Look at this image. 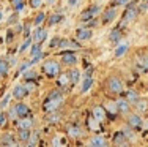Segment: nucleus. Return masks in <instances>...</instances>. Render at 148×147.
<instances>
[{
  "label": "nucleus",
  "instance_id": "1",
  "mask_svg": "<svg viewBox=\"0 0 148 147\" xmlns=\"http://www.w3.org/2000/svg\"><path fill=\"white\" fill-rule=\"evenodd\" d=\"M104 89H106V93H107L109 97H115V95L123 93L125 84H123L121 78H118L117 75H110V76H107V79L104 81Z\"/></svg>",
  "mask_w": 148,
  "mask_h": 147
},
{
  "label": "nucleus",
  "instance_id": "2",
  "mask_svg": "<svg viewBox=\"0 0 148 147\" xmlns=\"http://www.w3.org/2000/svg\"><path fill=\"white\" fill-rule=\"evenodd\" d=\"M139 6H137V2L136 0H129L128 3L125 5V13H123V17H121V24H120V27H126L129 26L131 22H134V21L137 19V16H139Z\"/></svg>",
  "mask_w": 148,
  "mask_h": 147
},
{
  "label": "nucleus",
  "instance_id": "3",
  "mask_svg": "<svg viewBox=\"0 0 148 147\" xmlns=\"http://www.w3.org/2000/svg\"><path fill=\"white\" fill-rule=\"evenodd\" d=\"M43 73L46 78L49 79H55L57 76L62 73V66H60V62L54 60V59H49V60H46L43 63Z\"/></svg>",
  "mask_w": 148,
  "mask_h": 147
},
{
  "label": "nucleus",
  "instance_id": "4",
  "mask_svg": "<svg viewBox=\"0 0 148 147\" xmlns=\"http://www.w3.org/2000/svg\"><path fill=\"white\" fill-rule=\"evenodd\" d=\"M126 125H129L134 130H140L143 125V119L139 112H129L126 114Z\"/></svg>",
  "mask_w": 148,
  "mask_h": 147
},
{
  "label": "nucleus",
  "instance_id": "5",
  "mask_svg": "<svg viewBox=\"0 0 148 147\" xmlns=\"http://www.w3.org/2000/svg\"><path fill=\"white\" fill-rule=\"evenodd\" d=\"M47 35H49V29L47 27H38L32 32V40H33V43H40L43 44L46 40H47Z\"/></svg>",
  "mask_w": 148,
  "mask_h": 147
},
{
  "label": "nucleus",
  "instance_id": "6",
  "mask_svg": "<svg viewBox=\"0 0 148 147\" xmlns=\"http://www.w3.org/2000/svg\"><path fill=\"white\" fill-rule=\"evenodd\" d=\"M134 66L139 73H147L148 71V54H139L134 59Z\"/></svg>",
  "mask_w": 148,
  "mask_h": 147
},
{
  "label": "nucleus",
  "instance_id": "7",
  "mask_svg": "<svg viewBox=\"0 0 148 147\" xmlns=\"http://www.w3.org/2000/svg\"><path fill=\"white\" fill-rule=\"evenodd\" d=\"M118 11L115 6H109L107 10H104V11H101V24L103 26H107V24H110L112 21L117 17Z\"/></svg>",
  "mask_w": 148,
  "mask_h": 147
},
{
  "label": "nucleus",
  "instance_id": "8",
  "mask_svg": "<svg viewBox=\"0 0 148 147\" xmlns=\"http://www.w3.org/2000/svg\"><path fill=\"white\" fill-rule=\"evenodd\" d=\"M91 37H93V30L87 26L76 29V33H74V38L77 41H88V40H91Z\"/></svg>",
  "mask_w": 148,
  "mask_h": 147
},
{
  "label": "nucleus",
  "instance_id": "9",
  "mask_svg": "<svg viewBox=\"0 0 148 147\" xmlns=\"http://www.w3.org/2000/svg\"><path fill=\"white\" fill-rule=\"evenodd\" d=\"M62 65H65V66H76L77 65V62H79V57H77L74 52H62Z\"/></svg>",
  "mask_w": 148,
  "mask_h": 147
},
{
  "label": "nucleus",
  "instance_id": "10",
  "mask_svg": "<svg viewBox=\"0 0 148 147\" xmlns=\"http://www.w3.org/2000/svg\"><path fill=\"white\" fill-rule=\"evenodd\" d=\"M29 93H30L29 87L24 86V84H17V86L13 87L11 95H13V98H16V100H24V98L29 95Z\"/></svg>",
  "mask_w": 148,
  "mask_h": 147
},
{
  "label": "nucleus",
  "instance_id": "11",
  "mask_svg": "<svg viewBox=\"0 0 148 147\" xmlns=\"http://www.w3.org/2000/svg\"><path fill=\"white\" fill-rule=\"evenodd\" d=\"M0 144H2V146H8V147L21 146L19 141H17V138H16V135H13L11 131H6V133H3V135L0 136Z\"/></svg>",
  "mask_w": 148,
  "mask_h": 147
},
{
  "label": "nucleus",
  "instance_id": "12",
  "mask_svg": "<svg viewBox=\"0 0 148 147\" xmlns=\"http://www.w3.org/2000/svg\"><path fill=\"white\" fill-rule=\"evenodd\" d=\"M82 46L79 44L77 40H69V38H60V44L58 49H73V51H77Z\"/></svg>",
  "mask_w": 148,
  "mask_h": 147
},
{
  "label": "nucleus",
  "instance_id": "13",
  "mask_svg": "<svg viewBox=\"0 0 148 147\" xmlns=\"http://www.w3.org/2000/svg\"><path fill=\"white\" fill-rule=\"evenodd\" d=\"M112 144L114 146H128L129 139L126 138V135L123 133V130H120V131L114 133V136H112Z\"/></svg>",
  "mask_w": 148,
  "mask_h": 147
},
{
  "label": "nucleus",
  "instance_id": "14",
  "mask_svg": "<svg viewBox=\"0 0 148 147\" xmlns=\"http://www.w3.org/2000/svg\"><path fill=\"white\" fill-rule=\"evenodd\" d=\"M14 109H16L17 119H19V117H27V115L30 114V108H29V104H25L22 100H17V103L14 104Z\"/></svg>",
  "mask_w": 148,
  "mask_h": 147
},
{
  "label": "nucleus",
  "instance_id": "15",
  "mask_svg": "<svg viewBox=\"0 0 148 147\" xmlns=\"http://www.w3.org/2000/svg\"><path fill=\"white\" fill-rule=\"evenodd\" d=\"M131 106H132V104L129 103V101L126 100L125 97H123V98H118V100H117V108H118V114H123V115L129 114V112H131Z\"/></svg>",
  "mask_w": 148,
  "mask_h": 147
},
{
  "label": "nucleus",
  "instance_id": "16",
  "mask_svg": "<svg viewBox=\"0 0 148 147\" xmlns=\"http://www.w3.org/2000/svg\"><path fill=\"white\" fill-rule=\"evenodd\" d=\"M82 135H84V131L79 128L77 124H69L66 127V136H69V138H80Z\"/></svg>",
  "mask_w": 148,
  "mask_h": 147
},
{
  "label": "nucleus",
  "instance_id": "17",
  "mask_svg": "<svg viewBox=\"0 0 148 147\" xmlns=\"http://www.w3.org/2000/svg\"><path fill=\"white\" fill-rule=\"evenodd\" d=\"M16 138L19 141V144H25L30 138V128H17Z\"/></svg>",
  "mask_w": 148,
  "mask_h": 147
},
{
  "label": "nucleus",
  "instance_id": "18",
  "mask_svg": "<svg viewBox=\"0 0 148 147\" xmlns=\"http://www.w3.org/2000/svg\"><path fill=\"white\" fill-rule=\"evenodd\" d=\"M62 21H63L62 13H52V14L46 16V24H47V27H52V26H55V24L62 22Z\"/></svg>",
  "mask_w": 148,
  "mask_h": 147
},
{
  "label": "nucleus",
  "instance_id": "19",
  "mask_svg": "<svg viewBox=\"0 0 148 147\" xmlns=\"http://www.w3.org/2000/svg\"><path fill=\"white\" fill-rule=\"evenodd\" d=\"M121 38H123V29H121L120 26L115 27V29L112 30L110 33H109V40H110L114 44H117L118 41H121Z\"/></svg>",
  "mask_w": 148,
  "mask_h": 147
},
{
  "label": "nucleus",
  "instance_id": "20",
  "mask_svg": "<svg viewBox=\"0 0 148 147\" xmlns=\"http://www.w3.org/2000/svg\"><path fill=\"white\" fill-rule=\"evenodd\" d=\"M134 109H136V112H139V114H145L148 111V100H145V98H139L137 103L134 104Z\"/></svg>",
  "mask_w": 148,
  "mask_h": 147
},
{
  "label": "nucleus",
  "instance_id": "21",
  "mask_svg": "<svg viewBox=\"0 0 148 147\" xmlns=\"http://www.w3.org/2000/svg\"><path fill=\"white\" fill-rule=\"evenodd\" d=\"M63 92L60 89H52L47 92V95H46V100H54V101H63Z\"/></svg>",
  "mask_w": 148,
  "mask_h": 147
},
{
  "label": "nucleus",
  "instance_id": "22",
  "mask_svg": "<svg viewBox=\"0 0 148 147\" xmlns=\"http://www.w3.org/2000/svg\"><path fill=\"white\" fill-rule=\"evenodd\" d=\"M91 114H93V117L96 119V120L103 122L104 119H106V114H107V112H106V108H104V106H101V104H99V106H95V108H93V111H91Z\"/></svg>",
  "mask_w": 148,
  "mask_h": 147
},
{
  "label": "nucleus",
  "instance_id": "23",
  "mask_svg": "<svg viewBox=\"0 0 148 147\" xmlns=\"http://www.w3.org/2000/svg\"><path fill=\"white\" fill-rule=\"evenodd\" d=\"M80 75H82V73H80L79 70L74 68V66H71V70L68 71V76H69V82H71V86H77V82H79V79H80Z\"/></svg>",
  "mask_w": 148,
  "mask_h": 147
},
{
  "label": "nucleus",
  "instance_id": "24",
  "mask_svg": "<svg viewBox=\"0 0 148 147\" xmlns=\"http://www.w3.org/2000/svg\"><path fill=\"white\" fill-rule=\"evenodd\" d=\"M88 144H90V146H93V147H99V146H106L107 142H106L104 136H101V135H95V136H90Z\"/></svg>",
  "mask_w": 148,
  "mask_h": 147
},
{
  "label": "nucleus",
  "instance_id": "25",
  "mask_svg": "<svg viewBox=\"0 0 148 147\" xmlns=\"http://www.w3.org/2000/svg\"><path fill=\"white\" fill-rule=\"evenodd\" d=\"M62 120V114H60V111H54V112H49L47 117H46V122L51 125L54 124H58V122Z\"/></svg>",
  "mask_w": 148,
  "mask_h": 147
},
{
  "label": "nucleus",
  "instance_id": "26",
  "mask_svg": "<svg viewBox=\"0 0 148 147\" xmlns=\"http://www.w3.org/2000/svg\"><path fill=\"white\" fill-rule=\"evenodd\" d=\"M123 97H125L126 100H128L129 103L132 104V106H134V104L137 103V100H139V98H140V97H139V93H137L136 90H126V92L123 93Z\"/></svg>",
  "mask_w": 148,
  "mask_h": 147
},
{
  "label": "nucleus",
  "instance_id": "27",
  "mask_svg": "<svg viewBox=\"0 0 148 147\" xmlns=\"http://www.w3.org/2000/svg\"><path fill=\"white\" fill-rule=\"evenodd\" d=\"M16 125H17V128H32L33 127V120L29 117H19Z\"/></svg>",
  "mask_w": 148,
  "mask_h": 147
},
{
  "label": "nucleus",
  "instance_id": "28",
  "mask_svg": "<svg viewBox=\"0 0 148 147\" xmlns=\"http://www.w3.org/2000/svg\"><path fill=\"white\" fill-rule=\"evenodd\" d=\"M10 73V63L6 59H0V79L2 78H6Z\"/></svg>",
  "mask_w": 148,
  "mask_h": 147
},
{
  "label": "nucleus",
  "instance_id": "29",
  "mask_svg": "<svg viewBox=\"0 0 148 147\" xmlns=\"http://www.w3.org/2000/svg\"><path fill=\"white\" fill-rule=\"evenodd\" d=\"M104 108H106V112H109V114H112V115L118 114L117 100H110V101H107V103L104 104Z\"/></svg>",
  "mask_w": 148,
  "mask_h": 147
},
{
  "label": "nucleus",
  "instance_id": "30",
  "mask_svg": "<svg viewBox=\"0 0 148 147\" xmlns=\"http://www.w3.org/2000/svg\"><path fill=\"white\" fill-rule=\"evenodd\" d=\"M91 86H93V78H91V76H84L82 86H80V92L82 93L88 92V90L91 89Z\"/></svg>",
  "mask_w": 148,
  "mask_h": 147
},
{
  "label": "nucleus",
  "instance_id": "31",
  "mask_svg": "<svg viewBox=\"0 0 148 147\" xmlns=\"http://www.w3.org/2000/svg\"><path fill=\"white\" fill-rule=\"evenodd\" d=\"M55 79H57V86H60V87L71 86V82H69V76H68V73H60V75H58Z\"/></svg>",
  "mask_w": 148,
  "mask_h": 147
},
{
  "label": "nucleus",
  "instance_id": "32",
  "mask_svg": "<svg viewBox=\"0 0 148 147\" xmlns=\"http://www.w3.org/2000/svg\"><path fill=\"white\" fill-rule=\"evenodd\" d=\"M10 3H11L13 10L16 13H21L24 10V6H25V0H10Z\"/></svg>",
  "mask_w": 148,
  "mask_h": 147
},
{
  "label": "nucleus",
  "instance_id": "33",
  "mask_svg": "<svg viewBox=\"0 0 148 147\" xmlns=\"http://www.w3.org/2000/svg\"><path fill=\"white\" fill-rule=\"evenodd\" d=\"M126 51H128V43H120V44H117L114 54H115V57H121Z\"/></svg>",
  "mask_w": 148,
  "mask_h": 147
},
{
  "label": "nucleus",
  "instance_id": "34",
  "mask_svg": "<svg viewBox=\"0 0 148 147\" xmlns=\"http://www.w3.org/2000/svg\"><path fill=\"white\" fill-rule=\"evenodd\" d=\"M36 78H38V73L36 71H33V70H29V71H24V79H25L27 82H32V81H36Z\"/></svg>",
  "mask_w": 148,
  "mask_h": 147
},
{
  "label": "nucleus",
  "instance_id": "35",
  "mask_svg": "<svg viewBox=\"0 0 148 147\" xmlns=\"http://www.w3.org/2000/svg\"><path fill=\"white\" fill-rule=\"evenodd\" d=\"M93 17H95V14H93V13L90 11L88 8H87V10H84V11L80 13L79 19L82 21V22H88V21H90V19H93Z\"/></svg>",
  "mask_w": 148,
  "mask_h": 147
},
{
  "label": "nucleus",
  "instance_id": "36",
  "mask_svg": "<svg viewBox=\"0 0 148 147\" xmlns=\"http://www.w3.org/2000/svg\"><path fill=\"white\" fill-rule=\"evenodd\" d=\"M134 131H136V130H134V128H131L129 125H126V127L123 128V133H125L126 138L129 139V142H132L134 139H136V133H134Z\"/></svg>",
  "mask_w": 148,
  "mask_h": 147
},
{
  "label": "nucleus",
  "instance_id": "37",
  "mask_svg": "<svg viewBox=\"0 0 148 147\" xmlns=\"http://www.w3.org/2000/svg\"><path fill=\"white\" fill-rule=\"evenodd\" d=\"M41 44L40 43H32L30 44V49H29V52H30V57H33V55H36V54H40V52H43L41 51Z\"/></svg>",
  "mask_w": 148,
  "mask_h": 147
},
{
  "label": "nucleus",
  "instance_id": "38",
  "mask_svg": "<svg viewBox=\"0 0 148 147\" xmlns=\"http://www.w3.org/2000/svg\"><path fill=\"white\" fill-rule=\"evenodd\" d=\"M101 122L99 120H96L95 117H90L88 119V128L90 130H95V131H99V128H101Z\"/></svg>",
  "mask_w": 148,
  "mask_h": 147
},
{
  "label": "nucleus",
  "instance_id": "39",
  "mask_svg": "<svg viewBox=\"0 0 148 147\" xmlns=\"http://www.w3.org/2000/svg\"><path fill=\"white\" fill-rule=\"evenodd\" d=\"M38 138H40V133L38 131L30 133V138H29V141L25 142V146H36L38 144Z\"/></svg>",
  "mask_w": 148,
  "mask_h": 147
},
{
  "label": "nucleus",
  "instance_id": "40",
  "mask_svg": "<svg viewBox=\"0 0 148 147\" xmlns=\"http://www.w3.org/2000/svg\"><path fill=\"white\" fill-rule=\"evenodd\" d=\"M44 21H46V13H43V11H38L36 16L33 17V24H35V26H40V24H43Z\"/></svg>",
  "mask_w": 148,
  "mask_h": 147
},
{
  "label": "nucleus",
  "instance_id": "41",
  "mask_svg": "<svg viewBox=\"0 0 148 147\" xmlns=\"http://www.w3.org/2000/svg\"><path fill=\"white\" fill-rule=\"evenodd\" d=\"M33 43V40H32V37H27L25 40H24V43L21 44V48H19V52H25L27 49L30 48V44Z\"/></svg>",
  "mask_w": 148,
  "mask_h": 147
},
{
  "label": "nucleus",
  "instance_id": "42",
  "mask_svg": "<svg viewBox=\"0 0 148 147\" xmlns=\"http://www.w3.org/2000/svg\"><path fill=\"white\" fill-rule=\"evenodd\" d=\"M8 114H6V112H2V111H0V128H2V127H5V125L6 124H8Z\"/></svg>",
  "mask_w": 148,
  "mask_h": 147
},
{
  "label": "nucleus",
  "instance_id": "43",
  "mask_svg": "<svg viewBox=\"0 0 148 147\" xmlns=\"http://www.w3.org/2000/svg\"><path fill=\"white\" fill-rule=\"evenodd\" d=\"M44 0H29V5H30V8L32 10H36V8H40L41 6V3H43Z\"/></svg>",
  "mask_w": 148,
  "mask_h": 147
},
{
  "label": "nucleus",
  "instance_id": "44",
  "mask_svg": "<svg viewBox=\"0 0 148 147\" xmlns=\"http://www.w3.org/2000/svg\"><path fill=\"white\" fill-rule=\"evenodd\" d=\"M88 10H90L91 13H93L95 16H96V14H99V11H101V5H98V3H93V5L88 6Z\"/></svg>",
  "mask_w": 148,
  "mask_h": 147
},
{
  "label": "nucleus",
  "instance_id": "45",
  "mask_svg": "<svg viewBox=\"0 0 148 147\" xmlns=\"http://www.w3.org/2000/svg\"><path fill=\"white\" fill-rule=\"evenodd\" d=\"M128 2L129 0H114V2H110V6H125Z\"/></svg>",
  "mask_w": 148,
  "mask_h": 147
},
{
  "label": "nucleus",
  "instance_id": "46",
  "mask_svg": "<svg viewBox=\"0 0 148 147\" xmlns=\"http://www.w3.org/2000/svg\"><path fill=\"white\" fill-rule=\"evenodd\" d=\"M58 44H60V38H58V37H55L54 40H52L51 43H49V48H51V49H57V48H58Z\"/></svg>",
  "mask_w": 148,
  "mask_h": 147
},
{
  "label": "nucleus",
  "instance_id": "47",
  "mask_svg": "<svg viewBox=\"0 0 148 147\" xmlns=\"http://www.w3.org/2000/svg\"><path fill=\"white\" fill-rule=\"evenodd\" d=\"M22 35H24V38H27V37H32V32H30V26H29V24L22 27Z\"/></svg>",
  "mask_w": 148,
  "mask_h": 147
},
{
  "label": "nucleus",
  "instance_id": "48",
  "mask_svg": "<svg viewBox=\"0 0 148 147\" xmlns=\"http://www.w3.org/2000/svg\"><path fill=\"white\" fill-rule=\"evenodd\" d=\"M8 117H10V119H13V120H16V119H17V114H16L14 106H13V108H10V111H8Z\"/></svg>",
  "mask_w": 148,
  "mask_h": 147
},
{
  "label": "nucleus",
  "instance_id": "49",
  "mask_svg": "<svg viewBox=\"0 0 148 147\" xmlns=\"http://www.w3.org/2000/svg\"><path fill=\"white\" fill-rule=\"evenodd\" d=\"M96 26H99V21L95 19V17H93V19H90L88 22H87V27H90V29H91V27H96Z\"/></svg>",
  "mask_w": 148,
  "mask_h": 147
},
{
  "label": "nucleus",
  "instance_id": "50",
  "mask_svg": "<svg viewBox=\"0 0 148 147\" xmlns=\"http://www.w3.org/2000/svg\"><path fill=\"white\" fill-rule=\"evenodd\" d=\"M8 101H10V93H8V95H5V97H3V100L0 101V108H5L6 104H8Z\"/></svg>",
  "mask_w": 148,
  "mask_h": 147
},
{
  "label": "nucleus",
  "instance_id": "51",
  "mask_svg": "<svg viewBox=\"0 0 148 147\" xmlns=\"http://www.w3.org/2000/svg\"><path fill=\"white\" fill-rule=\"evenodd\" d=\"M29 66H30V62H25V63H22V65L19 66V71H17V73H24L27 68H29Z\"/></svg>",
  "mask_w": 148,
  "mask_h": 147
},
{
  "label": "nucleus",
  "instance_id": "52",
  "mask_svg": "<svg viewBox=\"0 0 148 147\" xmlns=\"http://www.w3.org/2000/svg\"><path fill=\"white\" fill-rule=\"evenodd\" d=\"M147 10H148V2H143V3H140V5H139V11L140 13L147 11Z\"/></svg>",
  "mask_w": 148,
  "mask_h": 147
},
{
  "label": "nucleus",
  "instance_id": "53",
  "mask_svg": "<svg viewBox=\"0 0 148 147\" xmlns=\"http://www.w3.org/2000/svg\"><path fill=\"white\" fill-rule=\"evenodd\" d=\"M6 35H8V37H6V43H10V41H11L13 38H14V32H13V30L10 29L8 32H6Z\"/></svg>",
  "mask_w": 148,
  "mask_h": 147
},
{
  "label": "nucleus",
  "instance_id": "54",
  "mask_svg": "<svg viewBox=\"0 0 148 147\" xmlns=\"http://www.w3.org/2000/svg\"><path fill=\"white\" fill-rule=\"evenodd\" d=\"M17 14H19V13H16V11H14V14H13V16H10L8 22H10V24H16V21H17Z\"/></svg>",
  "mask_w": 148,
  "mask_h": 147
},
{
  "label": "nucleus",
  "instance_id": "55",
  "mask_svg": "<svg viewBox=\"0 0 148 147\" xmlns=\"http://www.w3.org/2000/svg\"><path fill=\"white\" fill-rule=\"evenodd\" d=\"M6 60H8L10 66H14V65H16V57H14V55H11V57H8Z\"/></svg>",
  "mask_w": 148,
  "mask_h": 147
},
{
  "label": "nucleus",
  "instance_id": "56",
  "mask_svg": "<svg viewBox=\"0 0 148 147\" xmlns=\"http://www.w3.org/2000/svg\"><path fill=\"white\" fill-rule=\"evenodd\" d=\"M76 3H77V0H69V2H68V5H69V8H73V6H74V5H76Z\"/></svg>",
  "mask_w": 148,
  "mask_h": 147
},
{
  "label": "nucleus",
  "instance_id": "57",
  "mask_svg": "<svg viewBox=\"0 0 148 147\" xmlns=\"http://www.w3.org/2000/svg\"><path fill=\"white\" fill-rule=\"evenodd\" d=\"M46 3H47V5H54L55 2H57V0H44Z\"/></svg>",
  "mask_w": 148,
  "mask_h": 147
},
{
  "label": "nucleus",
  "instance_id": "58",
  "mask_svg": "<svg viewBox=\"0 0 148 147\" xmlns=\"http://www.w3.org/2000/svg\"><path fill=\"white\" fill-rule=\"evenodd\" d=\"M142 127H145L147 130H148V120H143V125H142Z\"/></svg>",
  "mask_w": 148,
  "mask_h": 147
},
{
  "label": "nucleus",
  "instance_id": "59",
  "mask_svg": "<svg viewBox=\"0 0 148 147\" xmlns=\"http://www.w3.org/2000/svg\"><path fill=\"white\" fill-rule=\"evenodd\" d=\"M2 17H3V13H2V10H0V21H2Z\"/></svg>",
  "mask_w": 148,
  "mask_h": 147
},
{
  "label": "nucleus",
  "instance_id": "60",
  "mask_svg": "<svg viewBox=\"0 0 148 147\" xmlns=\"http://www.w3.org/2000/svg\"><path fill=\"white\" fill-rule=\"evenodd\" d=\"M147 2H148V0H147Z\"/></svg>",
  "mask_w": 148,
  "mask_h": 147
}]
</instances>
